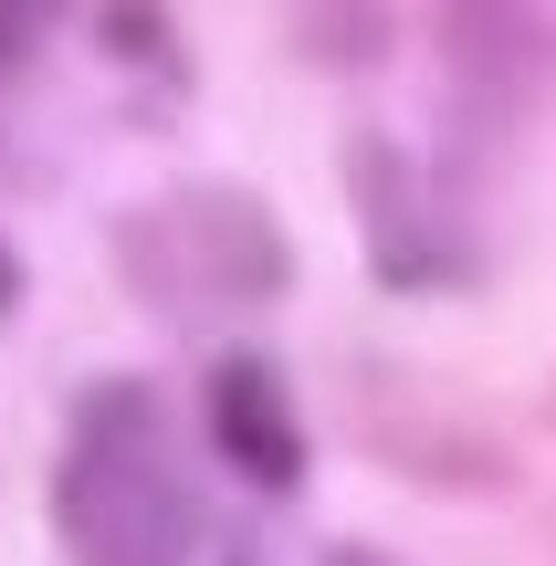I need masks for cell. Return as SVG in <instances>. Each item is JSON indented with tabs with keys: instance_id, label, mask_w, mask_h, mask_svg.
Wrapping results in <instances>:
<instances>
[{
	"instance_id": "obj_1",
	"label": "cell",
	"mask_w": 556,
	"mask_h": 566,
	"mask_svg": "<svg viewBox=\"0 0 556 566\" xmlns=\"http://www.w3.org/2000/svg\"><path fill=\"white\" fill-rule=\"evenodd\" d=\"M53 525L74 566H189L200 546V483L179 462V430L137 378H105L63 430Z\"/></svg>"
},
{
	"instance_id": "obj_2",
	"label": "cell",
	"mask_w": 556,
	"mask_h": 566,
	"mask_svg": "<svg viewBox=\"0 0 556 566\" xmlns=\"http://www.w3.org/2000/svg\"><path fill=\"white\" fill-rule=\"evenodd\" d=\"M116 252L147 283V304H179V315H200V304H263L294 273L284 231H273V210L252 189H179V200L137 210L116 231Z\"/></svg>"
},
{
	"instance_id": "obj_3",
	"label": "cell",
	"mask_w": 556,
	"mask_h": 566,
	"mask_svg": "<svg viewBox=\"0 0 556 566\" xmlns=\"http://www.w3.org/2000/svg\"><path fill=\"white\" fill-rule=\"evenodd\" d=\"M210 441L263 493H284L294 472H305V420H294V399H284V367H263V357H221L210 367Z\"/></svg>"
},
{
	"instance_id": "obj_4",
	"label": "cell",
	"mask_w": 556,
	"mask_h": 566,
	"mask_svg": "<svg viewBox=\"0 0 556 566\" xmlns=\"http://www.w3.org/2000/svg\"><path fill=\"white\" fill-rule=\"evenodd\" d=\"M42 11H53V0H0V63H11V53H21V32H32V21H42Z\"/></svg>"
},
{
	"instance_id": "obj_5",
	"label": "cell",
	"mask_w": 556,
	"mask_h": 566,
	"mask_svg": "<svg viewBox=\"0 0 556 566\" xmlns=\"http://www.w3.org/2000/svg\"><path fill=\"white\" fill-rule=\"evenodd\" d=\"M326 566H389V556H368V546H336V556H326Z\"/></svg>"
},
{
	"instance_id": "obj_6",
	"label": "cell",
	"mask_w": 556,
	"mask_h": 566,
	"mask_svg": "<svg viewBox=\"0 0 556 566\" xmlns=\"http://www.w3.org/2000/svg\"><path fill=\"white\" fill-rule=\"evenodd\" d=\"M0 283H11V263H0Z\"/></svg>"
}]
</instances>
